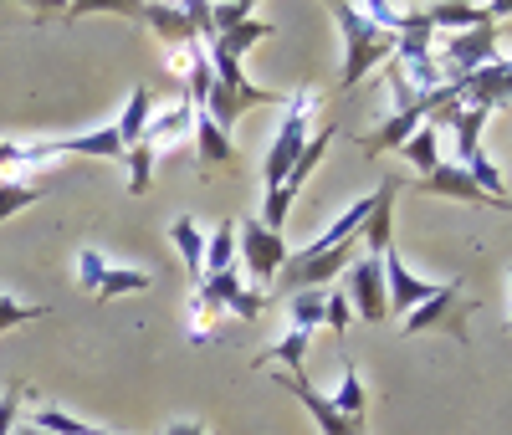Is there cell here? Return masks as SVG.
Segmentation results:
<instances>
[{"instance_id":"obj_31","label":"cell","mask_w":512,"mask_h":435,"mask_svg":"<svg viewBox=\"0 0 512 435\" xmlns=\"http://www.w3.org/2000/svg\"><path fill=\"white\" fill-rule=\"evenodd\" d=\"M31 395V389L16 379L11 389H6V395H0V435H16V415H21V400Z\"/></svg>"},{"instance_id":"obj_15","label":"cell","mask_w":512,"mask_h":435,"mask_svg":"<svg viewBox=\"0 0 512 435\" xmlns=\"http://www.w3.org/2000/svg\"><path fill=\"white\" fill-rule=\"evenodd\" d=\"M164 41H169V47H175V52H185L190 47V41H200V31H195V16H190V6H144L139 11Z\"/></svg>"},{"instance_id":"obj_14","label":"cell","mask_w":512,"mask_h":435,"mask_svg":"<svg viewBox=\"0 0 512 435\" xmlns=\"http://www.w3.org/2000/svg\"><path fill=\"white\" fill-rule=\"evenodd\" d=\"M395 195H400V180L374 185V210H369V221H364V231H359L364 256H384V251H390V231H395Z\"/></svg>"},{"instance_id":"obj_17","label":"cell","mask_w":512,"mask_h":435,"mask_svg":"<svg viewBox=\"0 0 512 435\" xmlns=\"http://www.w3.org/2000/svg\"><path fill=\"white\" fill-rule=\"evenodd\" d=\"M267 36H277V26L251 16V21H241V26H231V31H216V36L205 41V52H226V57H236V62H241V57L256 47V41H267Z\"/></svg>"},{"instance_id":"obj_1","label":"cell","mask_w":512,"mask_h":435,"mask_svg":"<svg viewBox=\"0 0 512 435\" xmlns=\"http://www.w3.org/2000/svg\"><path fill=\"white\" fill-rule=\"evenodd\" d=\"M205 57H210V72H216V82H210L205 108H195V113H210V123H216L221 134H231L236 118H241L246 108H272V103H282L272 87L246 82V67H241L236 57H226V52H205Z\"/></svg>"},{"instance_id":"obj_5","label":"cell","mask_w":512,"mask_h":435,"mask_svg":"<svg viewBox=\"0 0 512 435\" xmlns=\"http://www.w3.org/2000/svg\"><path fill=\"white\" fill-rule=\"evenodd\" d=\"M502 57V31L497 26H472V31H456L441 41L436 52V72H441V87H461L472 82L482 67H492Z\"/></svg>"},{"instance_id":"obj_25","label":"cell","mask_w":512,"mask_h":435,"mask_svg":"<svg viewBox=\"0 0 512 435\" xmlns=\"http://www.w3.org/2000/svg\"><path fill=\"white\" fill-rule=\"evenodd\" d=\"M400 154H405L420 174H431V169L441 164V128H436V123H420L415 134L405 139V149H400Z\"/></svg>"},{"instance_id":"obj_34","label":"cell","mask_w":512,"mask_h":435,"mask_svg":"<svg viewBox=\"0 0 512 435\" xmlns=\"http://www.w3.org/2000/svg\"><path fill=\"white\" fill-rule=\"evenodd\" d=\"M16 435H41V430H16Z\"/></svg>"},{"instance_id":"obj_10","label":"cell","mask_w":512,"mask_h":435,"mask_svg":"<svg viewBox=\"0 0 512 435\" xmlns=\"http://www.w3.org/2000/svg\"><path fill=\"white\" fill-rule=\"evenodd\" d=\"M446 282H431V277H415L405 261H400V251L390 246L384 251V302H390V313L395 318H410L420 302H431L436 292H441Z\"/></svg>"},{"instance_id":"obj_9","label":"cell","mask_w":512,"mask_h":435,"mask_svg":"<svg viewBox=\"0 0 512 435\" xmlns=\"http://www.w3.org/2000/svg\"><path fill=\"white\" fill-rule=\"evenodd\" d=\"M344 297H354V308L364 323H384L390 318V302H384V256H354L344 272Z\"/></svg>"},{"instance_id":"obj_33","label":"cell","mask_w":512,"mask_h":435,"mask_svg":"<svg viewBox=\"0 0 512 435\" xmlns=\"http://www.w3.org/2000/svg\"><path fill=\"white\" fill-rule=\"evenodd\" d=\"M507 328H512V267H507Z\"/></svg>"},{"instance_id":"obj_2","label":"cell","mask_w":512,"mask_h":435,"mask_svg":"<svg viewBox=\"0 0 512 435\" xmlns=\"http://www.w3.org/2000/svg\"><path fill=\"white\" fill-rule=\"evenodd\" d=\"M333 21H338V31H344V72H338L344 87H359L379 62H390L395 47H400V36L374 26L364 6H333Z\"/></svg>"},{"instance_id":"obj_3","label":"cell","mask_w":512,"mask_h":435,"mask_svg":"<svg viewBox=\"0 0 512 435\" xmlns=\"http://www.w3.org/2000/svg\"><path fill=\"white\" fill-rule=\"evenodd\" d=\"M308 113H318V87H297V93L282 98V128H277V139L267 144V164H262L267 195L282 190L287 169L297 164V154L308 149Z\"/></svg>"},{"instance_id":"obj_21","label":"cell","mask_w":512,"mask_h":435,"mask_svg":"<svg viewBox=\"0 0 512 435\" xmlns=\"http://www.w3.org/2000/svg\"><path fill=\"white\" fill-rule=\"evenodd\" d=\"M149 118H154V93H149V87H134V93H128L123 118H118V139H123V149H134V144L144 139Z\"/></svg>"},{"instance_id":"obj_12","label":"cell","mask_w":512,"mask_h":435,"mask_svg":"<svg viewBox=\"0 0 512 435\" xmlns=\"http://www.w3.org/2000/svg\"><path fill=\"white\" fill-rule=\"evenodd\" d=\"M400 190H425V195H446V200H466V205H497V210H507V200H487L472 174H466L461 164H446V159L431 174H420L415 185H400Z\"/></svg>"},{"instance_id":"obj_13","label":"cell","mask_w":512,"mask_h":435,"mask_svg":"<svg viewBox=\"0 0 512 435\" xmlns=\"http://www.w3.org/2000/svg\"><path fill=\"white\" fill-rule=\"evenodd\" d=\"M200 292H205L210 302H216L221 313H236V318H262V308H267V292L246 287L236 267H231V272H216V277H205V282H200Z\"/></svg>"},{"instance_id":"obj_19","label":"cell","mask_w":512,"mask_h":435,"mask_svg":"<svg viewBox=\"0 0 512 435\" xmlns=\"http://www.w3.org/2000/svg\"><path fill=\"white\" fill-rule=\"evenodd\" d=\"M180 72L190 77V108H205L210 98V82H216V72H210V57H205V41H190L185 52H175Z\"/></svg>"},{"instance_id":"obj_30","label":"cell","mask_w":512,"mask_h":435,"mask_svg":"<svg viewBox=\"0 0 512 435\" xmlns=\"http://www.w3.org/2000/svg\"><path fill=\"white\" fill-rule=\"evenodd\" d=\"M323 323H328L333 333H349V297H344V287L323 292Z\"/></svg>"},{"instance_id":"obj_16","label":"cell","mask_w":512,"mask_h":435,"mask_svg":"<svg viewBox=\"0 0 512 435\" xmlns=\"http://www.w3.org/2000/svg\"><path fill=\"white\" fill-rule=\"evenodd\" d=\"M57 154H82V159H128L123 139H118V123L93 128V134H77V139H52Z\"/></svg>"},{"instance_id":"obj_22","label":"cell","mask_w":512,"mask_h":435,"mask_svg":"<svg viewBox=\"0 0 512 435\" xmlns=\"http://www.w3.org/2000/svg\"><path fill=\"white\" fill-rule=\"evenodd\" d=\"M328 405L344 415L349 425H364V384H359V369H354V364L338 369V389L328 395Z\"/></svg>"},{"instance_id":"obj_4","label":"cell","mask_w":512,"mask_h":435,"mask_svg":"<svg viewBox=\"0 0 512 435\" xmlns=\"http://www.w3.org/2000/svg\"><path fill=\"white\" fill-rule=\"evenodd\" d=\"M487 108H456V103H446L436 118H425V123H451L456 128V164L466 169V174H472V180H477V190L487 195V200H502L497 190H502V174H497V164L487 159V149H482V128H487Z\"/></svg>"},{"instance_id":"obj_23","label":"cell","mask_w":512,"mask_h":435,"mask_svg":"<svg viewBox=\"0 0 512 435\" xmlns=\"http://www.w3.org/2000/svg\"><path fill=\"white\" fill-rule=\"evenodd\" d=\"M195 149H200V164H231L236 159V144L231 134H221L210 113H195Z\"/></svg>"},{"instance_id":"obj_32","label":"cell","mask_w":512,"mask_h":435,"mask_svg":"<svg viewBox=\"0 0 512 435\" xmlns=\"http://www.w3.org/2000/svg\"><path fill=\"white\" fill-rule=\"evenodd\" d=\"M164 435H205V430H200V425H195V420H175V425H169V430H164Z\"/></svg>"},{"instance_id":"obj_6","label":"cell","mask_w":512,"mask_h":435,"mask_svg":"<svg viewBox=\"0 0 512 435\" xmlns=\"http://www.w3.org/2000/svg\"><path fill=\"white\" fill-rule=\"evenodd\" d=\"M236 246H241V261H246V272H251V287L256 292H272L282 261H287V241L277 231H267L262 221H246V226H236Z\"/></svg>"},{"instance_id":"obj_18","label":"cell","mask_w":512,"mask_h":435,"mask_svg":"<svg viewBox=\"0 0 512 435\" xmlns=\"http://www.w3.org/2000/svg\"><path fill=\"white\" fill-rule=\"evenodd\" d=\"M169 236H175V251L185 256V272H190V282L200 287V282H205V231L190 221V215H175V226H169Z\"/></svg>"},{"instance_id":"obj_8","label":"cell","mask_w":512,"mask_h":435,"mask_svg":"<svg viewBox=\"0 0 512 435\" xmlns=\"http://www.w3.org/2000/svg\"><path fill=\"white\" fill-rule=\"evenodd\" d=\"M77 282L88 287L93 297H128V292H149L154 277L149 272H134V267H108V261L93 251V246H82L77 251Z\"/></svg>"},{"instance_id":"obj_27","label":"cell","mask_w":512,"mask_h":435,"mask_svg":"<svg viewBox=\"0 0 512 435\" xmlns=\"http://www.w3.org/2000/svg\"><path fill=\"white\" fill-rule=\"evenodd\" d=\"M231 261H236V221H221L205 241V277L231 272Z\"/></svg>"},{"instance_id":"obj_29","label":"cell","mask_w":512,"mask_h":435,"mask_svg":"<svg viewBox=\"0 0 512 435\" xmlns=\"http://www.w3.org/2000/svg\"><path fill=\"white\" fill-rule=\"evenodd\" d=\"M52 308H31V302L11 297V292H0V333L6 328H21V323H36V318H47Z\"/></svg>"},{"instance_id":"obj_24","label":"cell","mask_w":512,"mask_h":435,"mask_svg":"<svg viewBox=\"0 0 512 435\" xmlns=\"http://www.w3.org/2000/svg\"><path fill=\"white\" fill-rule=\"evenodd\" d=\"M216 318H221V308L195 287L190 302H185V338H190V343H210V338H216Z\"/></svg>"},{"instance_id":"obj_26","label":"cell","mask_w":512,"mask_h":435,"mask_svg":"<svg viewBox=\"0 0 512 435\" xmlns=\"http://www.w3.org/2000/svg\"><path fill=\"white\" fill-rule=\"evenodd\" d=\"M287 328L313 338V328H323V292H292L287 297Z\"/></svg>"},{"instance_id":"obj_28","label":"cell","mask_w":512,"mask_h":435,"mask_svg":"<svg viewBox=\"0 0 512 435\" xmlns=\"http://www.w3.org/2000/svg\"><path fill=\"white\" fill-rule=\"evenodd\" d=\"M31 430H41V435H98V425L77 420L67 410H31Z\"/></svg>"},{"instance_id":"obj_11","label":"cell","mask_w":512,"mask_h":435,"mask_svg":"<svg viewBox=\"0 0 512 435\" xmlns=\"http://www.w3.org/2000/svg\"><path fill=\"white\" fill-rule=\"evenodd\" d=\"M461 277H451L431 302H420V308L405 318V333H425V328H451V338L466 343V323H461Z\"/></svg>"},{"instance_id":"obj_20","label":"cell","mask_w":512,"mask_h":435,"mask_svg":"<svg viewBox=\"0 0 512 435\" xmlns=\"http://www.w3.org/2000/svg\"><path fill=\"white\" fill-rule=\"evenodd\" d=\"M47 200V190H41V180H31V174H0V226L11 221L16 210Z\"/></svg>"},{"instance_id":"obj_35","label":"cell","mask_w":512,"mask_h":435,"mask_svg":"<svg viewBox=\"0 0 512 435\" xmlns=\"http://www.w3.org/2000/svg\"><path fill=\"white\" fill-rule=\"evenodd\" d=\"M98 435H108V430H98Z\"/></svg>"},{"instance_id":"obj_7","label":"cell","mask_w":512,"mask_h":435,"mask_svg":"<svg viewBox=\"0 0 512 435\" xmlns=\"http://www.w3.org/2000/svg\"><path fill=\"white\" fill-rule=\"evenodd\" d=\"M338 139V128H323V134L318 139H308V149L303 154H297V164L287 169V180H282V190H272L267 195V205H262V215H256V221H262L267 231H277L282 236V226H287V210H292V200H297V190H303V180H308V174L318 169V159H323V149Z\"/></svg>"}]
</instances>
